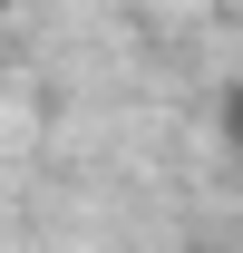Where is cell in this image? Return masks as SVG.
<instances>
[{
  "instance_id": "cell-1",
  "label": "cell",
  "mask_w": 243,
  "mask_h": 253,
  "mask_svg": "<svg viewBox=\"0 0 243 253\" xmlns=\"http://www.w3.org/2000/svg\"><path fill=\"white\" fill-rule=\"evenodd\" d=\"M234 136H243V97H234Z\"/></svg>"
}]
</instances>
